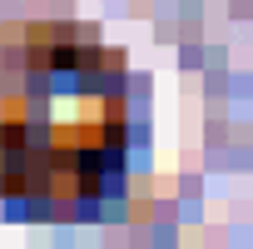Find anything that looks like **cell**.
Returning a JSON list of instances; mask_svg holds the SVG:
<instances>
[{"mask_svg":"<svg viewBox=\"0 0 253 249\" xmlns=\"http://www.w3.org/2000/svg\"><path fill=\"white\" fill-rule=\"evenodd\" d=\"M129 75L75 25H30L0 85V199L45 219L94 209L124 175Z\"/></svg>","mask_w":253,"mask_h":249,"instance_id":"1","label":"cell"}]
</instances>
